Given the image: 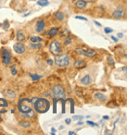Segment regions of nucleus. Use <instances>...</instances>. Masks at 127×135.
Instances as JSON below:
<instances>
[{
  "mask_svg": "<svg viewBox=\"0 0 127 135\" xmlns=\"http://www.w3.org/2000/svg\"><path fill=\"white\" fill-rule=\"evenodd\" d=\"M80 82H81L83 85H89V84H91V82H92V77H91L90 75H85V76H83V77L80 79Z\"/></svg>",
  "mask_w": 127,
  "mask_h": 135,
  "instance_id": "2eb2a0df",
  "label": "nucleus"
},
{
  "mask_svg": "<svg viewBox=\"0 0 127 135\" xmlns=\"http://www.w3.org/2000/svg\"><path fill=\"white\" fill-rule=\"evenodd\" d=\"M53 103H54V105H53V108H54V109H53V112L56 113V103H57V99H56V98L53 99Z\"/></svg>",
  "mask_w": 127,
  "mask_h": 135,
  "instance_id": "c85d7f7f",
  "label": "nucleus"
},
{
  "mask_svg": "<svg viewBox=\"0 0 127 135\" xmlns=\"http://www.w3.org/2000/svg\"><path fill=\"white\" fill-rule=\"evenodd\" d=\"M30 41L32 43H41L42 42V38L39 36H32L30 37Z\"/></svg>",
  "mask_w": 127,
  "mask_h": 135,
  "instance_id": "6ab92c4d",
  "label": "nucleus"
},
{
  "mask_svg": "<svg viewBox=\"0 0 127 135\" xmlns=\"http://www.w3.org/2000/svg\"><path fill=\"white\" fill-rule=\"evenodd\" d=\"M104 119H105V120H109V117H108V116H105Z\"/></svg>",
  "mask_w": 127,
  "mask_h": 135,
  "instance_id": "79ce46f5",
  "label": "nucleus"
},
{
  "mask_svg": "<svg viewBox=\"0 0 127 135\" xmlns=\"http://www.w3.org/2000/svg\"><path fill=\"white\" fill-rule=\"evenodd\" d=\"M73 67L75 68H78V69L83 68L86 67V62L83 61V60H76L73 63Z\"/></svg>",
  "mask_w": 127,
  "mask_h": 135,
  "instance_id": "f8f14e48",
  "label": "nucleus"
},
{
  "mask_svg": "<svg viewBox=\"0 0 127 135\" xmlns=\"http://www.w3.org/2000/svg\"><path fill=\"white\" fill-rule=\"evenodd\" d=\"M1 121H2V120H1V117H0V122H1Z\"/></svg>",
  "mask_w": 127,
  "mask_h": 135,
  "instance_id": "c03bdc74",
  "label": "nucleus"
},
{
  "mask_svg": "<svg viewBox=\"0 0 127 135\" xmlns=\"http://www.w3.org/2000/svg\"><path fill=\"white\" fill-rule=\"evenodd\" d=\"M47 62H48V64H49V65H53V64H54V61H53V60H51V59H49Z\"/></svg>",
  "mask_w": 127,
  "mask_h": 135,
  "instance_id": "c9c22d12",
  "label": "nucleus"
},
{
  "mask_svg": "<svg viewBox=\"0 0 127 135\" xmlns=\"http://www.w3.org/2000/svg\"><path fill=\"white\" fill-rule=\"evenodd\" d=\"M11 73H12V75H16L17 74V68H16V66H12L11 67Z\"/></svg>",
  "mask_w": 127,
  "mask_h": 135,
  "instance_id": "bb28decb",
  "label": "nucleus"
},
{
  "mask_svg": "<svg viewBox=\"0 0 127 135\" xmlns=\"http://www.w3.org/2000/svg\"><path fill=\"white\" fill-rule=\"evenodd\" d=\"M70 41H71L70 37H69V36H68V37H66V39H65V41H64V45H67V44H69V43H70Z\"/></svg>",
  "mask_w": 127,
  "mask_h": 135,
  "instance_id": "473e14b6",
  "label": "nucleus"
},
{
  "mask_svg": "<svg viewBox=\"0 0 127 135\" xmlns=\"http://www.w3.org/2000/svg\"><path fill=\"white\" fill-rule=\"evenodd\" d=\"M55 64L58 67H65L69 65V57L67 54H63V55H56L55 58Z\"/></svg>",
  "mask_w": 127,
  "mask_h": 135,
  "instance_id": "7ed1b4c3",
  "label": "nucleus"
},
{
  "mask_svg": "<svg viewBox=\"0 0 127 135\" xmlns=\"http://www.w3.org/2000/svg\"><path fill=\"white\" fill-rule=\"evenodd\" d=\"M94 98H95L97 101H101V102H105V101L107 100V96L104 95V94L101 93V92H96V93L94 94Z\"/></svg>",
  "mask_w": 127,
  "mask_h": 135,
  "instance_id": "ddd939ff",
  "label": "nucleus"
},
{
  "mask_svg": "<svg viewBox=\"0 0 127 135\" xmlns=\"http://www.w3.org/2000/svg\"><path fill=\"white\" fill-rule=\"evenodd\" d=\"M68 101L70 102V113L71 114H73L74 113V101L72 100V99H68Z\"/></svg>",
  "mask_w": 127,
  "mask_h": 135,
  "instance_id": "393cba45",
  "label": "nucleus"
},
{
  "mask_svg": "<svg viewBox=\"0 0 127 135\" xmlns=\"http://www.w3.org/2000/svg\"><path fill=\"white\" fill-rule=\"evenodd\" d=\"M73 120H76V121H78V120H83V117H80V116H74L73 117Z\"/></svg>",
  "mask_w": 127,
  "mask_h": 135,
  "instance_id": "f704fd0d",
  "label": "nucleus"
},
{
  "mask_svg": "<svg viewBox=\"0 0 127 135\" xmlns=\"http://www.w3.org/2000/svg\"><path fill=\"white\" fill-rule=\"evenodd\" d=\"M105 32L106 33H111V32H113V28H111V27H105Z\"/></svg>",
  "mask_w": 127,
  "mask_h": 135,
  "instance_id": "7c9ffc66",
  "label": "nucleus"
},
{
  "mask_svg": "<svg viewBox=\"0 0 127 135\" xmlns=\"http://www.w3.org/2000/svg\"><path fill=\"white\" fill-rule=\"evenodd\" d=\"M123 15H124V9L121 6L117 7V9L113 13V17L114 19H121L123 17Z\"/></svg>",
  "mask_w": 127,
  "mask_h": 135,
  "instance_id": "1a4fd4ad",
  "label": "nucleus"
},
{
  "mask_svg": "<svg viewBox=\"0 0 127 135\" xmlns=\"http://www.w3.org/2000/svg\"><path fill=\"white\" fill-rule=\"evenodd\" d=\"M49 50H50V52H51L54 56L59 55V54L61 53V51H62L61 43H60L59 41H57V40L52 41L51 44H50V46H49Z\"/></svg>",
  "mask_w": 127,
  "mask_h": 135,
  "instance_id": "39448f33",
  "label": "nucleus"
},
{
  "mask_svg": "<svg viewBox=\"0 0 127 135\" xmlns=\"http://www.w3.org/2000/svg\"><path fill=\"white\" fill-rule=\"evenodd\" d=\"M77 124H78V125H81V124H83V123H82V122H78Z\"/></svg>",
  "mask_w": 127,
  "mask_h": 135,
  "instance_id": "37998d69",
  "label": "nucleus"
},
{
  "mask_svg": "<svg viewBox=\"0 0 127 135\" xmlns=\"http://www.w3.org/2000/svg\"><path fill=\"white\" fill-rule=\"evenodd\" d=\"M4 95L6 96V98L11 99V100L16 98V93H15L14 91H12V90H7V91H5V92H4Z\"/></svg>",
  "mask_w": 127,
  "mask_h": 135,
  "instance_id": "dca6fc26",
  "label": "nucleus"
},
{
  "mask_svg": "<svg viewBox=\"0 0 127 135\" xmlns=\"http://www.w3.org/2000/svg\"><path fill=\"white\" fill-rule=\"evenodd\" d=\"M65 123H66V124H69V123H70V119H66V120H65Z\"/></svg>",
  "mask_w": 127,
  "mask_h": 135,
  "instance_id": "4c0bfd02",
  "label": "nucleus"
},
{
  "mask_svg": "<svg viewBox=\"0 0 127 135\" xmlns=\"http://www.w3.org/2000/svg\"><path fill=\"white\" fill-rule=\"evenodd\" d=\"M75 19H77V20H81V21H87V19L86 18H84V17H80V16H76L75 17Z\"/></svg>",
  "mask_w": 127,
  "mask_h": 135,
  "instance_id": "2f4dec72",
  "label": "nucleus"
},
{
  "mask_svg": "<svg viewBox=\"0 0 127 135\" xmlns=\"http://www.w3.org/2000/svg\"><path fill=\"white\" fill-rule=\"evenodd\" d=\"M2 60H3V64L5 66H9L12 62V57H11V53L9 52V50L3 48L2 49Z\"/></svg>",
  "mask_w": 127,
  "mask_h": 135,
  "instance_id": "0eeeda50",
  "label": "nucleus"
},
{
  "mask_svg": "<svg viewBox=\"0 0 127 135\" xmlns=\"http://www.w3.org/2000/svg\"><path fill=\"white\" fill-rule=\"evenodd\" d=\"M18 110L21 114H26L32 110V102L30 99L23 98L18 103Z\"/></svg>",
  "mask_w": 127,
  "mask_h": 135,
  "instance_id": "f03ea898",
  "label": "nucleus"
},
{
  "mask_svg": "<svg viewBox=\"0 0 127 135\" xmlns=\"http://www.w3.org/2000/svg\"><path fill=\"white\" fill-rule=\"evenodd\" d=\"M32 1H36V0H32Z\"/></svg>",
  "mask_w": 127,
  "mask_h": 135,
  "instance_id": "a18cd8bd",
  "label": "nucleus"
},
{
  "mask_svg": "<svg viewBox=\"0 0 127 135\" xmlns=\"http://www.w3.org/2000/svg\"><path fill=\"white\" fill-rule=\"evenodd\" d=\"M87 124L91 125V126H96V125H97L95 122H90V121H88V122H87Z\"/></svg>",
  "mask_w": 127,
  "mask_h": 135,
  "instance_id": "72a5a7b5",
  "label": "nucleus"
},
{
  "mask_svg": "<svg viewBox=\"0 0 127 135\" xmlns=\"http://www.w3.org/2000/svg\"><path fill=\"white\" fill-rule=\"evenodd\" d=\"M58 32H59V28H57V27H53V28H51V29L47 32V34H48L49 36L53 37V36L57 35V34H58Z\"/></svg>",
  "mask_w": 127,
  "mask_h": 135,
  "instance_id": "a211bd4d",
  "label": "nucleus"
},
{
  "mask_svg": "<svg viewBox=\"0 0 127 135\" xmlns=\"http://www.w3.org/2000/svg\"><path fill=\"white\" fill-rule=\"evenodd\" d=\"M122 36H123V34H122L121 32H120V33H118V37H122Z\"/></svg>",
  "mask_w": 127,
  "mask_h": 135,
  "instance_id": "ea45409f",
  "label": "nucleus"
},
{
  "mask_svg": "<svg viewBox=\"0 0 127 135\" xmlns=\"http://www.w3.org/2000/svg\"><path fill=\"white\" fill-rule=\"evenodd\" d=\"M94 23H95V25H96V26H99V27H101V24H100V23H98L97 21H95Z\"/></svg>",
  "mask_w": 127,
  "mask_h": 135,
  "instance_id": "58836bf2",
  "label": "nucleus"
},
{
  "mask_svg": "<svg viewBox=\"0 0 127 135\" xmlns=\"http://www.w3.org/2000/svg\"><path fill=\"white\" fill-rule=\"evenodd\" d=\"M34 109L39 114H45L50 109V103L45 98H37V100L33 103Z\"/></svg>",
  "mask_w": 127,
  "mask_h": 135,
  "instance_id": "f257e3e1",
  "label": "nucleus"
},
{
  "mask_svg": "<svg viewBox=\"0 0 127 135\" xmlns=\"http://www.w3.org/2000/svg\"><path fill=\"white\" fill-rule=\"evenodd\" d=\"M29 46L31 47V48H33V49H39V48H41V43H30L29 44Z\"/></svg>",
  "mask_w": 127,
  "mask_h": 135,
  "instance_id": "5701e85b",
  "label": "nucleus"
},
{
  "mask_svg": "<svg viewBox=\"0 0 127 135\" xmlns=\"http://www.w3.org/2000/svg\"><path fill=\"white\" fill-rule=\"evenodd\" d=\"M75 134V132H73V131H69V135H73Z\"/></svg>",
  "mask_w": 127,
  "mask_h": 135,
  "instance_id": "a19ab883",
  "label": "nucleus"
},
{
  "mask_svg": "<svg viewBox=\"0 0 127 135\" xmlns=\"http://www.w3.org/2000/svg\"><path fill=\"white\" fill-rule=\"evenodd\" d=\"M72 1H75V0H72Z\"/></svg>",
  "mask_w": 127,
  "mask_h": 135,
  "instance_id": "49530a36",
  "label": "nucleus"
},
{
  "mask_svg": "<svg viewBox=\"0 0 127 135\" xmlns=\"http://www.w3.org/2000/svg\"><path fill=\"white\" fill-rule=\"evenodd\" d=\"M7 108H8L7 100L0 98V114H5L7 112Z\"/></svg>",
  "mask_w": 127,
  "mask_h": 135,
  "instance_id": "9d476101",
  "label": "nucleus"
},
{
  "mask_svg": "<svg viewBox=\"0 0 127 135\" xmlns=\"http://www.w3.org/2000/svg\"><path fill=\"white\" fill-rule=\"evenodd\" d=\"M2 27H3L4 29H7V28L9 27V23H8V22H4V24H3Z\"/></svg>",
  "mask_w": 127,
  "mask_h": 135,
  "instance_id": "c756f323",
  "label": "nucleus"
},
{
  "mask_svg": "<svg viewBox=\"0 0 127 135\" xmlns=\"http://www.w3.org/2000/svg\"><path fill=\"white\" fill-rule=\"evenodd\" d=\"M111 38H112V39H113V40H114V42H117V41H118V39H117V38H116V37H114V36H112V37H111Z\"/></svg>",
  "mask_w": 127,
  "mask_h": 135,
  "instance_id": "e433bc0d",
  "label": "nucleus"
},
{
  "mask_svg": "<svg viewBox=\"0 0 127 135\" xmlns=\"http://www.w3.org/2000/svg\"><path fill=\"white\" fill-rule=\"evenodd\" d=\"M35 117V113L31 110L30 112H28V113H26V114H24V118H25V119H32V118H34Z\"/></svg>",
  "mask_w": 127,
  "mask_h": 135,
  "instance_id": "412c9836",
  "label": "nucleus"
},
{
  "mask_svg": "<svg viewBox=\"0 0 127 135\" xmlns=\"http://www.w3.org/2000/svg\"><path fill=\"white\" fill-rule=\"evenodd\" d=\"M107 60H108V62H109V64H110V65H112V66H114V60H113V58H112V57H108V59H107Z\"/></svg>",
  "mask_w": 127,
  "mask_h": 135,
  "instance_id": "cd10ccee",
  "label": "nucleus"
},
{
  "mask_svg": "<svg viewBox=\"0 0 127 135\" xmlns=\"http://www.w3.org/2000/svg\"><path fill=\"white\" fill-rule=\"evenodd\" d=\"M76 8L79 9V10H84L86 7H87V2L85 0H78L75 4Z\"/></svg>",
  "mask_w": 127,
  "mask_h": 135,
  "instance_id": "4468645a",
  "label": "nucleus"
},
{
  "mask_svg": "<svg viewBox=\"0 0 127 135\" xmlns=\"http://www.w3.org/2000/svg\"><path fill=\"white\" fill-rule=\"evenodd\" d=\"M20 125L23 126V127H29L30 126V122H21Z\"/></svg>",
  "mask_w": 127,
  "mask_h": 135,
  "instance_id": "a878e982",
  "label": "nucleus"
},
{
  "mask_svg": "<svg viewBox=\"0 0 127 135\" xmlns=\"http://www.w3.org/2000/svg\"><path fill=\"white\" fill-rule=\"evenodd\" d=\"M14 50L18 54H23V53L25 52V46L22 42H18L14 45Z\"/></svg>",
  "mask_w": 127,
  "mask_h": 135,
  "instance_id": "6e6552de",
  "label": "nucleus"
},
{
  "mask_svg": "<svg viewBox=\"0 0 127 135\" xmlns=\"http://www.w3.org/2000/svg\"><path fill=\"white\" fill-rule=\"evenodd\" d=\"M52 93H53V96L55 98H58L60 100H63L64 98L65 97V91H64V88L62 85L60 84H57L55 85L53 88H52Z\"/></svg>",
  "mask_w": 127,
  "mask_h": 135,
  "instance_id": "20e7f679",
  "label": "nucleus"
},
{
  "mask_svg": "<svg viewBox=\"0 0 127 135\" xmlns=\"http://www.w3.org/2000/svg\"><path fill=\"white\" fill-rule=\"evenodd\" d=\"M17 39H18V41L19 42H23V41H25V39H26V37H25V35L22 32V31H18L17 32Z\"/></svg>",
  "mask_w": 127,
  "mask_h": 135,
  "instance_id": "f3484780",
  "label": "nucleus"
},
{
  "mask_svg": "<svg viewBox=\"0 0 127 135\" xmlns=\"http://www.w3.org/2000/svg\"><path fill=\"white\" fill-rule=\"evenodd\" d=\"M54 16H55V18H56L58 21H63L64 19V15L62 12H56Z\"/></svg>",
  "mask_w": 127,
  "mask_h": 135,
  "instance_id": "aec40b11",
  "label": "nucleus"
},
{
  "mask_svg": "<svg viewBox=\"0 0 127 135\" xmlns=\"http://www.w3.org/2000/svg\"><path fill=\"white\" fill-rule=\"evenodd\" d=\"M44 27H45V22H44L43 20L37 21L36 26H35V30H36V32H42V30L44 29Z\"/></svg>",
  "mask_w": 127,
  "mask_h": 135,
  "instance_id": "9b49d317",
  "label": "nucleus"
},
{
  "mask_svg": "<svg viewBox=\"0 0 127 135\" xmlns=\"http://www.w3.org/2000/svg\"><path fill=\"white\" fill-rule=\"evenodd\" d=\"M29 75H30V77L32 78V80H38V79H40V78L42 77V76L39 75V74H32V73H30Z\"/></svg>",
  "mask_w": 127,
  "mask_h": 135,
  "instance_id": "b1692460",
  "label": "nucleus"
},
{
  "mask_svg": "<svg viewBox=\"0 0 127 135\" xmlns=\"http://www.w3.org/2000/svg\"><path fill=\"white\" fill-rule=\"evenodd\" d=\"M75 52L78 54V55H81V56H85V57H88V58H92L96 55V52L90 48H87V49H83V48H76L75 49Z\"/></svg>",
  "mask_w": 127,
  "mask_h": 135,
  "instance_id": "423d86ee",
  "label": "nucleus"
},
{
  "mask_svg": "<svg viewBox=\"0 0 127 135\" xmlns=\"http://www.w3.org/2000/svg\"><path fill=\"white\" fill-rule=\"evenodd\" d=\"M37 4H38L39 6H42V7H44V6H47V5H49V2H48L47 0H38V1H37Z\"/></svg>",
  "mask_w": 127,
  "mask_h": 135,
  "instance_id": "4be33fe9",
  "label": "nucleus"
}]
</instances>
